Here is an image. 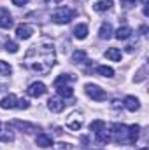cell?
<instances>
[{
  "label": "cell",
  "instance_id": "cell-1",
  "mask_svg": "<svg viewBox=\"0 0 149 150\" xmlns=\"http://www.w3.org/2000/svg\"><path fill=\"white\" fill-rule=\"evenodd\" d=\"M54 61H56V52L53 44H39V45L35 44L27 51L23 65L34 74L46 75L54 67Z\"/></svg>",
  "mask_w": 149,
  "mask_h": 150
},
{
  "label": "cell",
  "instance_id": "cell-2",
  "mask_svg": "<svg viewBox=\"0 0 149 150\" xmlns=\"http://www.w3.org/2000/svg\"><path fill=\"white\" fill-rule=\"evenodd\" d=\"M111 140H114L116 143H128L133 145L139 140L140 134V126L133 124V126H125V124H112L111 126Z\"/></svg>",
  "mask_w": 149,
  "mask_h": 150
},
{
  "label": "cell",
  "instance_id": "cell-3",
  "mask_svg": "<svg viewBox=\"0 0 149 150\" xmlns=\"http://www.w3.org/2000/svg\"><path fill=\"white\" fill-rule=\"evenodd\" d=\"M74 16H75V11H72L70 7H58L51 14V19L56 25H67V23H70L74 19Z\"/></svg>",
  "mask_w": 149,
  "mask_h": 150
},
{
  "label": "cell",
  "instance_id": "cell-4",
  "mask_svg": "<svg viewBox=\"0 0 149 150\" xmlns=\"http://www.w3.org/2000/svg\"><path fill=\"white\" fill-rule=\"evenodd\" d=\"M84 91H86V94H88L91 100H95V101H105V100H107V93H105L100 86H97V84H86V86H84Z\"/></svg>",
  "mask_w": 149,
  "mask_h": 150
},
{
  "label": "cell",
  "instance_id": "cell-5",
  "mask_svg": "<svg viewBox=\"0 0 149 150\" xmlns=\"http://www.w3.org/2000/svg\"><path fill=\"white\" fill-rule=\"evenodd\" d=\"M7 126H11V127H18L19 131H25L27 134H32V133H35V131H40L39 126L30 124V122H23V120H11Z\"/></svg>",
  "mask_w": 149,
  "mask_h": 150
},
{
  "label": "cell",
  "instance_id": "cell-6",
  "mask_svg": "<svg viewBox=\"0 0 149 150\" xmlns=\"http://www.w3.org/2000/svg\"><path fill=\"white\" fill-rule=\"evenodd\" d=\"M46 84L44 82H34V84H30L28 86V89H27V94L28 96H32V98H40L42 94H46Z\"/></svg>",
  "mask_w": 149,
  "mask_h": 150
},
{
  "label": "cell",
  "instance_id": "cell-7",
  "mask_svg": "<svg viewBox=\"0 0 149 150\" xmlns=\"http://www.w3.org/2000/svg\"><path fill=\"white\" fill-rule=\"evenodd\" d=\"M65 126L70 129V131H79L81 127H82V117H81V113H72L69 119H67V122H65Z\"/></svg>",
  "mask_w": 149,
  "mask_h": 150
},
{
  "label": "cell",
  "instance_id": "cell-8",
  "mask_svg": "<svg viewBox=\"0 0 149 150\" xmlns=\"http://www.w3.org/2000/svg\"><path fill=\"white\" fill-rule=\"evenodd\" d=\"M32 35H34V26L32 25H19L16 28V37L19 40H28Z\"/></svg>",
  "mask_w": 149,
  "mask_h": 150
},
{
  "label": "cell",
  "instance_id": "cell-9",
  "mask_svg": "<svg viewBox=\"0 0 149 150\" xmlns=\"http://www.w3.org/2000/svg\"><path fill=\"white\" fill-rule=\"evenodd\" d=\"M0 28H12V16L5 7H0Z\"/></svg>",
  "mask_w": 149,
  "mask_h": 150
},
{
  "label": "cell",
  "instance_id": "cell-10",
  "mask_svg": "<svg viewBox=\"0 0 149 150\" xmlns=\"http://www.w3.org/2000/svg\"><path fill=\"white\" fill-rule=\"evenodd\" d=\"M47 108H49L51 112H54V113H60L63 108H65V103H63L62 98L54 96V98H49V101H47Z\"/></svg>",
  "mask_w": 149,
  "mask_h": 150
},
{
  "label": "cell",
  "instance_id": "cell-11",
  "mask_svg": "<svg viewBox=\"0 0 149 150\" xmlns=\"http://www.w3.org/2000/svg\"><path fill=\"white\" fill-rule=\"evenodd\" d=\"M123 107L128 110V112H137L140 108V101L135 98V96H126L123 100Z\"/></svg>",
  "mask_w": 149,
  "mask_h": 150
},
{
  "label": "cell",
  "instance_id": "cell-12",
  "mask_svg": "<svg viewBox=\"0 0 149 150\" xmlns=\"http://www.w3.org/2000/svg\"><path fill=\"white\" fill-rule=\"evenodd\" d=\"M35 145L40 147V149H46V147H51L53 145V138L46 133H39L35 136Z\"/></svg>",
  "mask_w": 149,
  "mask_h": 150
},
{
  "label": "cell",
  "instance_id": "cell-13",
  "mask_svg": "<svg viewBox=\"0 0 149 150\" xmlns=\"http://www.w3.org/2000/svg\"><path fill=\"white\" fill-rule=\"evenodd\" d=\"M16 101H18V98H16L14 94H7L5 98H2V100H0V108H4V110L16 108Z\"/></svg>",
  "mask_w": 149,
  "mask_h": 150
},
{
  "label": "cell",
  "instance_id": "cell-14",
  "mask_svg": "<svg viewBox=\"0 0 149 150\" xmlns=\"http://www.w3.org/2000/svg\"><path fill=\"white\" fill-rule=\"evenodd\" d=\"M95 142L100 143V145H107V143L111 142V133L107 131V127H104L102 131L95 133Z\"/></svg>",
  "mask_w": 149,
  "mask_h": 150
},
{
  "label": "cell",
  "instance_id": "cell-15",
  "mask_svg": "<svg viewBox=\"0 0 149 150\" xmlns=\"http://www.w3.org/2000/svg\"><path fill=\"white\" fill-rule=\"evenodd\" d=\"M75 80V75L74 74H62L56 77V80H54V87H58V86H69V82H74Z\"/></svg>",
  "mask_w": 149,
  "mask_h": 150
},
{
  "label": "cell",
  "instance_id": "cell-16",
  "mask_svg": "<svg viewBox=\"0 0 149 150\" xmlns=\"http://www.w3.org/2000/svg\"><path fill=\"white\" fill-rule=\"evenodd\" d=\"M98 37L102 38V40H109L112 37V25L111 23H102V26H100V30H98Z\"/></svg>",
  "mask_w": 149,
  "mask_h": 150
},
{
  "label": "cell",
  "instance_id": "cell-17",
  "mask_svg": "<svg viewBox=\"0 0 149 150\" xmlns=\"http://www.w3.org/2000/svg\"><path fill=\"white\" fill-rule=\"evenodd\" d=\"M132 33H133V30H132L130 26H119V28L116 30L114 37L117 38V40H126V38L132 37Z\"/></svg>",
  "mask_w": 149,
  "mask_h": 150
},
{
  "label": "cell",
  "instance_id": "cell-18",
  "mask_svg": "<svg viewBox=\"0 0 149 150\" xmlns=\"http://www.w3.org/2000/svg\"><path fill=\"white\" fill-rule=\"evenodd\" d=\"M105 58H107V59H111V61H121L123 52H121L117 47H109V49L105 51Z\"/></svg>",
  "mask_w": 149,
  "mask_h": 150
},
{
  "label": "cell",
  "instance_id": "cell-19",
  "mask_svg": "<svg viewBox=\"0 0 149 150\" xmlns=\"http://www.w3.org/2000/svg\"><path fill=\"white\" fill-rule=\"evenodd\" d=\"M111 7H112V0H98V2L93 4V11H97V12H105Z\"/></svg>",
  "mask_w": 149,
  "mask_h": 150
},
{
  "label": "cell",
  "instance_id": "cell-20",
  "mask_svg": "<svg viewBox=\"0 0 149 150\" xmlns=\"http://www.w3.org/2000/svg\"><path fill=\"white\" fill-rule=\"evenodd\" d=\"M74 37L79 38V40H84V38L88 37V26H86L84 23L77 25V26L74 28Z\"/></svg>",
  "mask_w": 149,
  "mask_h": 150
},
{
  "label": "cell",
  "instance_id": "cell-21",
  "mask_svg": "<svg viewBox=\"0 0 149 150\" xmlns=\"http://www.w3.org/2000/svg\"><path fill=\"white\" fill-rule=\"evenodd\" d=\"M56 91H58V94L62 98H72V94H74V91H72L70 86H58Z\"/></svg>",
  "mask_w": 149,
  "mask_h": 150
},
{
  "label": "cell",
  "instance_id": "cell-22",
  "mask_svg": "<svg viewBox=\"0 0 149 150\" xmlns=\"http://www.w3.org/2000/svg\"><path fill=\"white\" fill-rule=\"evenodd\" d=\"M72 61L74 63H86L88 61V56H86V52L84 51H74V54H72Z\"/></svg>",
  "mask_w": 149,
  "mask_h": 150
},
{
  "label": "cell",
  "instance_id": "cell-23",
  "mask_svg": "<svg viewBox=\"0 0 149 150\" xmlns=\"http://www.w3.org/2000/svg\"><path fill=\"white\" fill-rule=\"evenodd\" d=\"M97 74L102 75V77H114V70H112L111 67H105V65H100L98 68H97Z\"/></svg>",
  "mask_w": 149,
  "mask_h": 150
},
{
  "label": "cell",
  "instance_id": "cell-24",
  "mask_svg": "<svg viewBox=\"0 0 149 150\" xmlns=\"http://www.w3.org/2000/svg\"><path fill=\"white\" fill-rule=\"evenodd\" d=\"M104 127H107V126H105V122L100 120V119H98V120H93V122L90 124V129H91L93 133H98V131H102Z\"/></svg>",
  "mask_w": 149,
  "mask_h": 150
},
{
  "label": "cell",
  "instance_id": "cell-25",
  "mask_svg": "<svg viewBox=\"0 0 149 150\" xmlns=\"http://www.w3.org/2000/svg\"><path fill=\"white\" fill-rule=\"evenodd\" d=\"M11 74H12V68H11V65L0 59V75H11Z\"/></svg>",
  "mask_w": 149,
  "mask_h": 150
},
{
  "label": "cell",
  "instance_id": "cell-26",
  "mask_svg": "<svg viewBox=\"0 0 149 150\" xmlns=\"http://www.w3.org/2000/svg\"><path fill=\"white\" fill-rule=\"evenodd\" d=\"M18 49H19V45H18L16 42L5 40V51H7V52H18Z\"/></svg>",
  "mask_w": 149,
  "mask_h": 150
},
{
  "label": "cell",
  "instance_id": "cell-27",
  "mask_svg": "<svg viewBox=\"0 0 149 150\" xmlns=\"http://www.w3.org/2000/svg\"><path fill=\"white\" fill-rule=\"evenodd\" d=\"M0 140L9 143V142H14V134L11 131H0Z\"/></svg>",
  "mask_w": 149,
  "mask_h": 150
},
{
  "label": "cell",
  "instance_id": "cell-28",
  "mask_svg": "<svg viewBox=\"0 0 149 150\" xmlns=\"http://www.w3.org/2000/svg\"><path fill=\"white\" fill-rule=\"evenodd\" d=\"M28 107H30L28 100H18V101H16V108H19V110H27Z\"/></svg>",
  "mask_w": 149,
  "mask_h": 150
},
{
  "label": "cell",
  "instance_id": "cell-29",
  "mask_svg": "<svg viewBox=\"0 0 149 150\" xmlns=\"http://www.w3.org/2000/svg\"><path fill=\"white\" fill-rule=\"evenodd\" d=\"M54 150H72V145H70V143H63V142H60V143L54 145Z\"/></svg>",
  "mask_w": 149,
  "mask_h": 150
},
{
  "label": "cell",
  "instance_id": "cell-30",
  "mask_svg": "<svg viewBox=\"0 0 149 150\" xmlns=\"http://www.w3.org/2000/svg\"><path fill=\"white\" fill-rule=\"evenodd\" d=\"M135 2L137 0H121V7L123 9H130L132 5H135Z\"/></svg>",
  "mask_w": 149,
  "mask_h": 150
},
{
  "label": "cell",
  "instance_id": "cell-31",
  "mask_svg": "<svg viewBox=\"0 0 149 150\" xmlns=\"http://www.w3.org/2000/svg\"><path fill=\"white\" fill-rule=\"evenodd\" d=\"M14 5H18V7H21V5H27L28 4V0H11Z\"/></svg>",
  "mask_w": 149,
  "mask_h": 150
},
{
  "label": "cell",
  "instance_id": "cell-32",
  "mask_svg": "<svg viewBox=\"0 0 149 150\" xmlns=\"http://www.w3.org/2000/svg\"><path fill=\"white\" fill-rule=\"evenodd\" d=\"M112 107H114V108H119V107H123V103H121L119 100H114V101H112Z\"/></svg>",
  "mask_w": 149,
  "mask_h": 150
},
{
  "label": "cell",
  "instance_id": "cell-33",
  "mask_svg": "<svg viewBox=\"0 0 149 150\" xmlns=\"http://www.w3.org/2000/svg\"><path fill=\"white\" fill-rule=\"evenodd\" d=\"M62 0H46V4L47 5H56V4H60Z\"/></svg>",
  "mask_w": 149,
  "mask_h": 150
},
{
  "label": "cell",
  "instance_id": "cell-34",
  "mask_svg": "<svg viewBox=\"0 0 149 150\" xmlns=\"http://www.w3.org/2000/svg\"><path fill=\"white\" fill-rule=\"evenodd\" d=\"M146 32H148V26H140V33L146 35Z\"/></svg>",
  "mask_w": 149,
  "mask_h": 150
},
{
  "label": "cell",
  "instance_id": "cell-35",
  "mask_svg": "<svg viewBox=\"0 0 149 150\" xmlns=\"http://www.w3.org/2000/svg\"><path fill=\"white\" fill-rule=\"evenodd\" d=\"M140 150H149V149H148V147H144V149H140Z\"/></svg>",
  "mask_w": 149,
  "mask_h": 150
},
{
  "label": "cell",
  "instance_id": "cell-36",
  "mask_svg": "<svg viewBox=\"0 0 149 150\" xmlns=\"http://www.w3.org/2000/svg\"><path fill=\"white\" fill-rule=\"evenodd\" d=\"M142 2H144V5H146V4H148V0H142Z\"/></svg>",
  "mask_w": 149,
  "mask_h": 150
}]
</instances>
